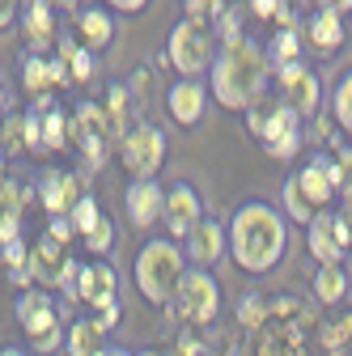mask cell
<instances>
[{"label": "cell", "mask_w": 352, "mask_h": 356, "mask_svg": "<svg viewBox=\"0 0 352 356\" xmlns=\"http://www.w3.org/2000/svg\"><path fill=\"white\" fill-rule=\"evenodd\" d=\"M268 51L259 47L255 38H225L221 51H216V64L208 68L212 76V98L225 111H250L263 98V85H268Z\"/></svg>", "instance_id": "1"}, {"label": "cell", "mask_w": 352, "mask_h": 356, "mask_svg": "<svg viewBox=\"0 0 352 356\" xmlns=\"http://www.w3.org/2000/svg\"><path fill=\"white\" fill-rule=\"evenodd\" d=\"M230 254L234 263L242 267V272H272V267L285 259L289 250V234H285V216L263 204V200H250L234 212L230 220Z\"/></svg>", "instance_id": "2"}, {"label": "cell", "mask_w": 352, "mask_h": 356, "mask_svg": "<svg viewBox=\"0 0 352 356\" xmlns=\"http://www.w3.org/2000/svg\"><path fill=\"white\" fill-rule=\"evenodd\" d=\"M183 272H187V267H183V250H179V242H170V238L145 242L136 250V263H131V280H136V289H141V297L149 305H170Z\"/></svg>", "instance_id": "3"}, {"label": "cell", "mask_w": 352, "mask_h": 356, "mask_svg": "<svg viewBox=\"0 0 352 356\" xmlns=\"http://www.w3.org/2000/svg\"><path fill=\"white\" fill-rule=\"evenodd\" d=\"M246 127L250 136L263 140V149H268V157L285 161L301 149V131H297V111L285 106L280 98H259L250 111H246Z\"/></svg>", "instance_id": "4"}, {"label": "cell", "mask_w": 352, "mask_h": 356, "mask_svg": "<svg viewBox=\"0 0 352 356\" xmlns=\"http://www.w3.org/2000/svg\"><path fill=\"white\" fill-rule=\"evenodd\" d=\"M68 293L85 309H90L94 323L102 331H111L119 323V280H115V267H106V263H85L81 272H77V280L68 284Z\"/></svg>", "instance_id": "5"}, {"label": "cell", "mask_w": 352, "mask_h": 356, "mask_svg": "<svg viewBox=\"0 0 352 356\" xmlns=\"http://www.w3.org/2000/svg\"><path fill=\"white\" fill-rule=\"evenodd\" d=\"M174 314L191 327H208L216 314H221V284H216L204 267H187L179 289H174Z\"/></svg>", "instance_id": "6"}, {"label": "cell", "mask_w": 352, "mask_h": 356, "mask_svg": "<svg viewBox=\"0 0 352 356\" xmlns=\"http://www.w3.org/2000/svg\"><path fill=\"white\" fill-rule=\"evenodd\" d=\"M119 157H123V170L131 174V183H149V178H157V170L166 165V136L161 127L141 119L131 123V131L119 140Z\"/></svg>", "instance_id": "7"}, {"label": "cell", "mask_w": 352, "mask_h": 356, "mask_svg": "<svg viewBox=\"0 0 352 356\" xmlns=\"http://www.w3.org/2000/svg\"><path fill=\"white\" fill-rule=\"evenodd\" d=\"M166 56H170V64H174V68H179V76H183V81H195L200 72H208V68H212V34H208V26H200V22H191V17H183L179 26L170 30Z\"/></svg>", "instance_id": "8"}, {"label": "cell", "mask_w": 352, "mask_h": 356, "mask_svg": "<svg viewBox=\"0 0 352 356\" xmlns=\"http://www.w3.org/2000/svg\"><path fill=\"white\" fill-rule=\"evenodd\" d=\"M17 323H22V331L30 335V348L34 352H60L64 348V327H60V314H56V305L47 301V293L42 289H30V293H22V301H17Z\"/></svg>", "instance_id": "9"}, {"label": "cell", "mask_w": 352, "mask_h": 356, "mask_svg": "<svg viewBox=\"0 0 352 356\" xmlns=\"http://www.w3.org/2000/svg\"><path fill=\"white\" fill-rule=\"evenodd\" d=\"M68 136L81 145V157L90 161L94 170L106 165V157H111V149H115L111 119H106V111H102L98 102H81V106H77V115L68 119Z\"/></svg>", "instance_id": "10"}, {"label": "cell", "mask_w": 352, "mask_h": 356, "mask_svg": "<svg viewBox=\"0 0 352 356\" xmlns=\"http://www.w3.org/2000/svg\"><path fill=\"white\" fill-rule=\"evenodd\" d=\"M30 280L42 289V293H51V289H68L72 280H77V259L68 254V246H60L56 238H47L42 234L34 246H30Z\"/></svg>", "instance_id": "11"}, {"label": "cell", "mask_w": 352, "mask_h": 356, "mask_svg": "<svg viewBox=\"0 0 352 356\" xmlns=\"http://www.w3.org/2000/svg\"><path fill=\"white\" fill-rule=\"evenodd\" d=\"M161 220H166L170 242H174V238L187 242L191 229L204 220V200H200V191H195L191 183H174V187L166 191V212H161Z\"/></svg>", "instance_id": "12"}, {"label": "cell", "mask_w": 352, "mask_h": 356, "mask_svg": "<svg viewBox=\"0 0 352 356\" xmlns=\"http://www.w3.org/2000/svg\"><path fill=\"white\" fill-rule=\"evenodd\" d=\"M276 85H280V102L293 106L297 119L319 115V76L305 68V64H285L276 72Z\"/></svg>", "instance_id": "13"}, {"label": "cell", "mask_w": 352, "mask_h": 356, "mask_svg": "<svg viewBox=\"0 0 352 356\" xmlns=\"http://www.w3.org/2000/svg\"><path fill=\"white\" fill-rule=\"evenodd\" d=\"M127 220L136 229H153L157 220H161V212H166V191L157 187V178H149V183H131L127 187Z\"/></svg>", "instance_id": "14"}, {"label": "cell", "mask_w": 352, "mask_h": 356, "mask_svg": "<svg viewBox=\"0 0 352 356\" xmlns=\"http://www.w3.org/2000/svg\"><path fill=\"white\" fill-rule=\"evenodd\" d=\"M225 250H230V234H225V225H221V220H212V216H204L200 225L191 229V238H187V259L200 263V267H212Z\"/></svg>", "instance_id": "15"}, {"label": "cell", "mask_w": 352, "mask_h": 356, "mask_svg": "<svg viewBox=\"0 0 352 356\" xmlns=\"http://www.w3.org/2000/svg\"><path fill=\"white\" fill-rule=\"evenodd\" d=\"M166 111H170L174 123L195 127V123L204 119V111H208V89H204L200 81H179V85L166 94Z\"/></svg>", "instance_id": "16"}, {"label": "cell", "mask_w": 352, "mask_h": 356, "mask_svg": "<svg viewBox=\"0 0 352 356\" xmlns=\"http://www.w3.org/2000/svg\"><path fill=\"white\" fill-rule=\"evenodd\" d=\"M38 200H42V208H47L51 216H68L72 204L81 200V183L72 174H64V170H47L38 178Z\"/></svg>", "instance_id": "17"}, {"label": "cell", "mask_w": 352, "mask_h": 356, "mask_svg": "<svg viewBox=\"0 0 352 356\" xmlns=\"http://www.w3.org/2000/svg\"><path fill=\"white\" fill-rule=\"evenodd\" d=\"M297 187H301L305 200H310V204L323 212L327 200L335 195V183H331V157H314L310 165H301V170H297Z\"/></svg>", "instance_id": "18"}, {"label": "cell", "mask_w": 352, "mask_h": 356, "mask_svg": "<svg viewBox=\"0 0 352 356\" xmlns=\"http://www.w3.org/2000/svg\"><path fill=\"white\" fill-rule=\"evenodd\" d=\"M305 246H310V254H314L323 267H327V263H339V259H344V242H339V234H335V216L319 212V216L310 220Z\"/></svg>", "instance_id": "19"}, {"label": "cell", "mask_w": 352, "mask_h": 356, "mask_svg": "<svg viewBox=\"0 0 352 356\" xmlns=\"http://www.w3.org/2000/svg\"><path fill=\"white\" fill-rule=\"evenodd\" d=\"M77 38H81L85 51H102L106 42L115 38V17H111V9H85V13L77 17Z\"/></svg>", "instance_id": "20"}, {"label": "cell", "mask_w": 352, "mask_h": 356, "mask_svg": "<svg viewBox=\"0 0 352 356\" xmlns=\"http://www.w3.org/2000/svg\"><path fill=\"white\" fill-rule=\"evenodd\" d=\"M64 352L68 356H102L106 352V331L94 318H77L64 331Z\"/></svg>", "instance_id": "21"}, {"label": "cell", "mask_w": 352, "mask_h": 356, "mask_svg": "<svg viewBox=\"0 0 352 356\" xmlns=\"http://www.w3.org/2000/svg\"><path fill=\"white\" fill-rule=\"evenodd\" d=\"M64 76H68L64 60H51V56H30L26 68H22V81H26L30 94H42L47 85H60Z\"/></svg>", "instance_id": "22"}, {"label": "cell", "mask_w": 352, "mask_h": 356, "mask_svg": "<svg viewBox=\"0 0 352 356\" xmlns=\"http://www.w3.org/2000/svg\"><path fill=\"white\" fill-rule=\"evenodd\" d=\"M26 34H30V47L34 51H42L56 38V17H51L47 0H26Z\"/></svg>", "instance_id": "23"}, {"label": "cell", "mask_w": 352, "mask_h": 356, "mask_svg": "<svg viewBox=\"0 0 352 356\" xmlns=\"http://www.w3.org/2000/svg\"><path fill=\"white\" fill-rule=\"evenodd\" d=\"M22 195H26V191H22L17 183H9V178L0 183V246L17 238V220H22Z\"/></svg>", "instance_id": "24"}, {"label": "cell", "mask_w": 352, "mask_h": 356, "mask_svg": "<svg viewBox=\"0 0 352 356\" xmlns=\"http://www.w3.org/2000/svg\"><path fill=\"white\" fill-rule=\"evenodd\" d=\"M34 119H38V140H42V149H64L68 145V119H64V111L60 106H47V111H34Z\"/></svg>", "instance_id": "25"}, {"label": "cell", "mask_w": 352, "mask_h": 356, "mask_svg": "<svg viewBox=\"0 0 352 356\" xmlns=\"http://www.w3.org/2000/svg\"><path fill=\"white\" fill-rule=\"evenodd\" d=\"M305 30H310V42H314L319 51H335L339 42H344V22L335 13H327V9H319L310 22H305Z\"/></svg>", "instance_id": "26"}, {"label": "cell", "mask_w": 352, "mask_h": 356, "mask_svg": "<svg viewBox=\"0 0 352 356\" xmlns=\"http://www.w3.org/2000/svg\"><path fill=\"white\" fill-rule=\"evenodd\" d=\"M106 119H111V131H115V140H123L127 131H131V94L123 85H111L106 89Z\"/></svg>", "instance_id": "27"}, {"label": "cell", "mask_w": 352, "mask_h": 356, "mask_svg": "<svg viewBox=\"0 0 352 356\" xmlns=\"http://www.w3.org/2000/svg\"><path fill=\"white\" fill-rule=\"evenodd\" d=\"M344 293H348V272H344V267L339 263L319 267V272H314V297L323 305H335V301H344Z\"/></svg>", "instance_id": "28"}, {"label": "cell", "mask_w": 352, "mask_h": 356, "mask_svg": "<svg viewBox=\"0 0 352 356\" xmlns=\"http://www.w3.org/2000/svg\"><path fill=\"white\" fill-rule=\"evenodd\" d=\"M285 212L297 220V225H310V220L319 216V208L301 195V187H297V174H289V183H285Z\"/></svg>", "instance_id": "29"}, {"label": "cell", "mask_w": 352, "mask_h": 356, "mask_svg": "<svg viewBox=\"0 0 352 356\" xmlns=\"http://www.w3.org/2000/svg\"><path fill=\"white\" fill-rule=\"evenodd\" d=\"M60 60L68 64V76H72V81H90V76H94V56L85 51V47H77L72 38L60 42Z\"/></svg>", "instance_id": "30"}, {"label": "cell", "mask_w": 352, "mask_h": 356, "mask_svg": "<svg viewBox=\"0 0 352 356\" xmlns=\"http://www.w3.org/2000/svg\"><path fill=\"white\" fill-rule=\"evenodd\" d=\"M98 220H102V212H98V200H94V195H81V200L72 204V212H68V225L77 229V238H85V234L98 225Z\"/></svg>", "instance_id": "31"}, {"label": "cell", "mask_w": 352, "mask_h": 356, "mask_svg": "<svg viewBox=\"0 0 352 356\" xmlns=\"http://www.w3.org/2000/svg\"><path fill=\"white\" fill-rule=\"evenodd\" d=\"M331 183H335V195L352 200V149H339L331 157Z\"/></svg>", "instance_id": "32"}, {"label": "cell", "mask_w": 352, "mask_h": 356, "mask_svg": "<svg viewBox=\"0 0 352 356\" xmlns=\"http://www.w3.org/2000/svg\"><path fill=\"white\" fill-rule=\"evenodd\" d=\"M272 64H297V34L293 30H276V38H272V56H268Z\"/></svg>", "instance_id": "33"}, {"label": "cell", "mask_w": 352, "mask_h": 356, "mask_svg": "<svg viewBox=\"0 0 352 356\" xmlns=\"http://www.w3.org/2000/svg\"><path fill=\"white\" fill-rule=\"evenodd\" d=\"M323 343H327L331 352H344V348L352 343V314H339L335 323H327V331H323Z\"/></svg>", "instance_id": "34"}, {"label": "cell", "mask_w": 352, "mask_h": 356, "mask_svg": "<svg viewBox=\"0 0 352 356\" xmlns=\"http://www.w3.org/2000/svg\"><path fill=\"white\" fill-rule=\"evenodd\" d=\"M335 119L344 131H352V76H344L335 85Z\"/></svg>", "instance_id": "35"}, {"label": "cell", "mask_w": 352, "mask_h": 356, "mask_svg": "<svg viewBox=\"0 0 352 356\" xmlns=\"http://www.w3.org/2000/svg\"><path fill=\"white\" fill-rule=\"evenodd\" d=\"M111 242H115V225H111V220L102 216L98 225H94L90 234H85V246H90L94 254H106V250H111Z\"/></svg>", "instance_id": "36"}, {"label": "cell", "mask_w": 352, "mask_h": 356, "mask_svg": "<svg viewBox=\"0 0 352 356\" xmlns=\"http://www.w3.org/2000/svg\"><path fill=\"white\" fill-rule=\"evenodd\" d=\"M246 5H250L255 17H263V22L276 17V22H285V30H289V9H285V0H246Z\"/></svg>", "instance_id": "37"}, {"label": "cell", "mask_w": 352, "mask_h": 356, "mask_svg": "<svg viewBox=\"0 0 352 356\" xmlns=\"http://www.w3.org/2000/svg\"><path fill=\"white\" fill-rule=\"evenodd\" d=\"M187 17L208 26V17H221V0H187Z\"/></svg>", "instance_id": "38"}, {"label": "cell", "mask_w": 352, "mask_h": 356, "mask_svg": "<svg viewBox=\"0 0 352 356\" xmlns=\"http://www.w3.org/2000/svg\"><path fill=\"white\" fill-rule=\"evenodd\" d=\"M335 234H339L344 250H352V200H344V208L335 212Z\"/></svg>", "instance_id": "39"}, {"label": "cell", "mask_w": 352, "mask_h": 356, "mask_svg": "<svg viewBox=\"0 0 352 356\" xmlns=\"http://www.w3.org/2000/svg\"><path fill=\"white\" fill-rule=\"evenodd\" d=\"M238 323H242V327H259V323H263V305H259V297H242V305H238Z\"/></svg>", "instance_id": "40"}, {"label": "cell", "mask_w": 352, "mask_h": 356, "mask_svg": "<svg viewBox=\"0 0 352 356\" xmlns=\"http://www.w3.org/2000/svg\"><path fill=\"white\" fill-rule=\"evenodd\" d=\"M47 238H56L60 246H68V242L77 238V229L68 225V216H51V229H47Z\"/></svg>", "instance_id": "41"}, {"label": "cell", "mask_w": 352, "mask_h": 356, "mask_svg": "<svg viewBox=\"0 0 352 356\" xmlns=\"http://www.w3.org/2000/svg\"><path fill=\"white\" fill-rule=\"evenodd\" d=\"M22 13V0H0V30L13 26V17Z\"/></svg>", "instance_id": "42"}, {"label": "cell", "mask_w": 352, "mask_h": 356, "mask_svg": "<svg viewBox=\"0 0 352 356\" xmlns=\"http://www.w3.org/2000/svg\"><path fill=\"white\" fill-rule=\"evenodd\" d=\"M106 5H111L115 13H141V9L149 5V0H106Z\"/></svg>", "instance_id": "43"}, {"label": "cell", "mask_w": 352, "mask_h": 356, "mask_svg": "<svg viewBox=\"0 0 352 356\" xmlns=\"http://www.w3.org/2000/svg\"><path fill=\"white\" fill-rule=\"evenodd\" d=\"M319 9H327V13H335V17H339V13H348V9H352V0H319Z\"/></svg>", "instance_id": "44"}, {"label": "cell", "mask_w": 352, "mask_h": 356, "mask_svg": "<svg viewBox=\"0 0 352 356\" xmlns=\"http://www.w3.org/2000/svg\"><path fill=\"white\" fill-rule=\"evenodd\" d=\"M102 356H136V352H127V348H119V343H106V352Z\"/></svg>", "instance_id": "45"}, {"label": "cell", "mask_w": 352, "mask_h": 356, "mask_svg": "<svg viewBox=\"0 0 352 356\" xmlns=\"http://www.w3.org/2000/svg\"><path fill=\"white\" fill-rule=\"evenodd\" d=\"M51 9H77V0H47Z\"/></svg>", "instance_id": "46"}, {"label": "cell", "mask_w": 352, "mask_h": 356, "mask_svg": "<svg viewBox=\"0 0 352 356\" xmlns=\"http://www.w3.org/2000/svg\"><path fill=\"white\" fill-rule=\"evenodd\" d=\"M0 356H26L22 348H0Z\"/></svg>", "instance_id": "47"}, {"label": "cell", "mask_w": 352, "mask_h": 356, "mask_svg": "<svg viewBox=\"0 0 352 356\" xmlns=\"http://www.w3.org/2000/svg\"><path fill=\"white\" fill-rule=\"evenodd\" d=\"M9 111V98H5V89H0V115H5Z\"/></svg>", "instance_id": "48"}, {"label": "cell", "mask_w": 352, "mask_h": 356, "mask_svg": "<svg viewBox=\"0 0 352 356\" xmlns=\"http://www.w3.org/2000/svg\"><path fill=\"white\" fill-rule=\"evenodd\" d=\"M0 183H5V174H0Z\"/></svg>", "instance_id": "49"}, {"label": "cell", "mask_w": 352, "mask_h": 356, "mask_svg": "<svg viewBox=\"0 0 352 356\" xmlns=\"http://www.w3.org/2000/svg\"><path fill=\"white\" fill-rule=\"evenodd\" d=\"M234 356H238V352H234Z\"/></svg>", "instance_id": "50"}]
</instances>
